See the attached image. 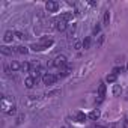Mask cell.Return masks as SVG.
<instances>
[{
    "label": "cell",
    "instance_id": "6da1fadb",
    "mask_svg": "<svg viewBox=\"0 0 128 128\" xmlns=\"http://www.w3.org/2000/svg\"><path fill=\"white\" fill-rule=\"evenodd\" d=\"M57 78H59V76H54V74L47 72V74L42 76V83H44L45 86H51V84H54V83L57 82Z\"/></svg>",
    "mask_w": 128,
    "mask_h": 128
},
{
    "label": "cell",
    "instance_id": "7a4b0ae2",
    "mask_svg": "<svg viewBox=\"0 0 128 128\" xmlns=\"http://www.w3.org/2000/svg\"><path fill=\"white\" fill-rule=\"evenodd\" d=\"M66 65H68L66 57H65V56H62V54L56 56L54 60H53V66H56V68H63V66H66Z\"/></svg>",
    "mask_w": 128,
    "mask_h": 128
},
{
    "label": "cell",
    "instance_id": "3957f363",
    "mask_svg": "<svg viewBox=\"0 0 128 128\" xmlns=\"http://www.w3.org/2000/svg\"><path fill=\"white\" fill-rule=\"evenodd\" d=\"M54 23H56V30H59V32H65L68 29V23L63 21V20H60V18H56Z\"/></svg>",
    "mask_w": 128,
    "mask_h": 128
},
{
    "label": "cell",
    "instance_id": "277c9868",
    "mask_svg": "<svg viewBox=\"0 0 128 128\" xmlns=\"http://www.w3.org/2000/svg\"><path fill=\"white\" fill-rule=\"evenodd\" d=\"M45 9H47V12H56L59 9V3L53 2V0H48V2L45 3Z\"/></svg>",
    "mask_w": 128,
    "mask_h": 128
},
{
    "label": "cell",
    "instance_id": "5b68a950",
    "mask_svg": "<svg viewBox=\"0 0 128 128\" xmlns=\"http://www.w3.org/2000/svg\"><path fill=\"white\" fill-rule=\"evenodd\" d=\"M100 116H101V112L98 110V108H95V110H92L89 114H88V118L90 119V120H98L100 119Z\"/></svg>",
    "mask_w": 128,
    "mask_h": 128
},
{
    "label": "cell",
    "instance_id": "8992f818",
    "mask_svg": "<svg viewBox=\"0 0 128 128\" xmlns=\"http://www.w3.org/2000/svg\"><path fill=\"white\" fill-rule=\"evenodd\" d=\"M42 47H45V48H48L50 45H53V39L51 38H45V36H42L41 38V42H39Z\"/></svg>",
    "mask_w": 128,
    "mask_h": 128
},
{
    "label": "cell",
    "instance_id": "52a82bcc",
    "mask_svg": "<svg viewBox=\"0 0 128 128\" xmlns=\"http://www.w3.org/2000/svg\"><path fill=\"white\" fill-rule=\"evenodd\" d=\"M35 84H36V80H35L33 77H27V78L24 80V86H26L27 89H32Z\"/></svg>",
    "mask_w": 128,
    "mask_h": 128
},
{
    "label": "cell",
    "instance_id": "ba28073f",
    "mask_svg": "<svg viewBox=\"0 0 128 128\" xmlns=\"http://www.w3.org/2000/svg\"><path fill=\"white\" fill-rule=\"evenodd\" d=\"M3 41H5L6 44H11V42L14 41V33H12L11 30H8V32L5 33V36H3Z\"/></svg>",
    "mask_w": 128,
    "mask_h": 128
},
{
    "label": "cell",
    "instance_id": "9c48e42d",
    "mask_svg": "<svg viewBox=\"0 0 128 128\" xmlns=\"http://www.w3.org/2000/svg\"><path fill=\"white\" fill-rule=\"evenodd\" d=\"M98 96H100V100H102L106 96V84L104 83H100V86H98Z\"/></svg>",
    "mask_w": 128,
    "mask_h": 128
},
{
    "label": "cell",
    "instance_id": "30bf717a",
    "mask_svg": "<svg viewBox=\"0 0 128 128\" xmlns=\"http://www.w3.org/2000/svg\"><path fill=\"white\" fill-rule=\"evenodd\" d=\"M12 48H9V47H6V45H2L0 47V53L2 54H5V56H12Z\"/></svg>",
    "mask_w": 128,
    "mask_h": 128
},
{
    "label": "cell",
    "instance_id": "8fae6325",
    "mask_svg": "<svg viewBox=\"0 0 128 128\" xmlns=\"http://www.w3.org/2000/svg\"><path fill=\"white\" fill-rule=\"evenodd\" d=\"M108 24H110V12L106 11V12H104V17H102V26L108 27Z\"/></svg>",
    "mask_w": 128,
    "mask_h": 128
},
{
    "label": "cell",
    "instance_id": "7c38bea8",
    "mask_svg": "<svg viewBox=\"0 0 128 128\" xmlns=\"http://www.w3.org/2000/svg\"><path fill=\"white\" fill-rule=\"evenodd\" d=\"M76 120L80 122V124H83V122L86 120V114H84L83 112H77V113H76Z\"/></svg>",
    "mask_w": 128,
    "mask_h": 128
},
{
    "label": "cell",
    "instance_id": "4fadbf2b",
    "mask_svg": "<svg viewBox=\"0 0 128 128\" xmlns=\"http://www.w3.org/2000/svg\"><path fill=\"white\" fill-rule=\"evenodd\" d=\"M72 17H74V15H72V12H65V14H62V15H60L59 18L68 23V21H71V20H72Z\"/></svg>",
    "mask_w": 128,
    "mask_h": 128
},
{
    "label": "cell",
    "instance_id": "5bb4252c",
    "mask_svg": "<svg viewBox=\"0 0 128 128\" xmlns=\"http://www.w3.org/2000/svg\"><path fill=\"white\" fill-rule=\"evenodd\" d=\"M9 66H11V70H12L14 72H17V71H20V70H21V65H20V63H18L17 60H12Z\"/></svg>",
    "mask_w": 128,
    "mask_h": 128
},
{
    "label": "cell",
    "instance_id": "9a60e30c",
    "mask_svg": "<svg viewBox=\"0 0 128 128\" xmlns=\"http://www.w3.org/2000/svg\"><path fill=\"white\" fill-rule=\"evenodd\" d=\"M90 44H92L90 36H86V38L83 39V48H84V50H89V48H90Z\"/></svg>",
    "mask_w": 128,
    "mask_h": 128
},
{
    "label": "cell",
    "instance_id": "2e32d148",
    "mask_svg": "<svg viewBox=\"0 0 128 128\" xmlns=\"http://www.w3.org/2000/svg\"><path fill=\"white\" fill-rule=\"evenodd\" d=\"M15 51L20 53V54H27L29 53V48L24 47V45H18V47H15Z\"/></svg>",
    "mask_w": 128,
    "mask_h": 128
},
{
    "label": "cell",
    "instance_id": "e0dca14e",
    "mask_svg": "<svg viewBox=\"0 0 128 128\" xmlns=\"http://www.w3.org/2000/svg\"><path fill=\"white\" fill-rule=\"evenodd\" d=\"M116 78H118V76L112 72V74H108V76L106 77V82H107V83H114V82H116Z\"/></svg>",
    "mask_w": 128,
    "mask_h": 128
},
{
    "label": "cell",
    "instance_id": "ac0fdd59",
    "mask_svg": "<svg viewBox=\"0 0 128 128\" xmlns=\"http://www.w3.org/2000/svg\"><path fill=\"white\" fill-rule=\"evenodd\" d=\"M33 51H44L45 50V47H42L41 44H32V47H30Z\"/></svg>",
    "mask_w": 128,
    "mask_h": 128
},
{
    "label": "cell",
    "instance_id": "d6986e66",
    "mask_svg": "<svg viewBox=\"0 0 128 128\" xmlns=\"http://www.w3.org/2000/svg\"><path fill=\"white\" fill-rule=\"evenodd\" d=\"M56 95H60V89H54V90H50L45 94V96H56Z\"/></svg>",
    "mask_w": 128,
    "mask_h": 128
},
{
    "label": "cell",
    "instance_id": "ffe728a7",
    "mask_svg": "<svg viewBox=\"0 0 128 128\" xmlns=\"http://www.w3.org/2000/svg\"><path fill=\"white\" fill-rule=\"evenodd\" d=\"M66 30H68V35H70V36H72V35L76 33V24H70Z\"/></svg>",
    "mask_w": 128,
    "mask_h": 128
},
{
    "label": "cell",
    "instance_id": "44dd1931",
    "mask_svg": "<svg viewBox=\"0 0 128 128\" xmlns=\"http://www.w3.org/2000/svg\"><path fill=\"white\" fill-rule=\"evenodd\" d=\"M8 114H15L17 113V107L12 104V106H9V108H8V112H6Z\"/></svg>",
    "mask_w": 128,
    "mask_h": 128
},
{
    "label": "cell",
    "instance_id": "7402d4cb",
    "mask_svg": "<svg viewBox=\"0 0 128 128\" xmlns=\"http://www.w3.org/2000/svg\"><path fill=\"white\" fill-rule=\"evenodd\" d=\"M74 48H76V50H82V48H83V42H82V41H76V42H74Z\"/></svg>",
    "mask_w": 128,
    "mask_h": 128
},
{
    "label": "cell",
    "instance_id": "603a6c76",
    "mask_svg": "<svg viewBox=\"0 0 128 128\" xmlns=\"http://www.w3.org/2000/svg\"><path fill=\"white\" fill-rule=\"evenodd\" d=\"M21 70L23 71H30V63L29 62H24L23 65H21Z\"/></svg>",
    "mask_w": 128,
    "mask_h": 128
},
{
    "label": "cell",
    "instance_id": "cb8c5ba5",
    "mask_svg": "<svg viewBox=\"0 0 128 128\" xmlns=\"http://www.w3.org/2000/svg\"><path fill=\"white\" fill-rule=\"evenodd\" d=\"M100 32H101V26H100V23H96L95 27H94V35H98Z\"/></svg>",
    "mask_w": 128,
    "mask_h": 128
},
{
    "label": "cell",
    "instance_id": "d4e9b609",
    "mask_svg": "<svg viewBox=\"0 0 128 128\" xmlns=\"http://www.w3.org/2000/svg\"><path fill=\"white\" fill-rule=\"evenodd\" d=\"M14 35H15V36L18 38V39H24V38H27V36H26V35H24L23 32H14Z\"/></svg>",
    "mask_w": 128,
    "mask_h": 128
},
{
    "label": "cell",
    "instance_id": "484cf974",
    "mask_svg": "<svg viewBox=\"0 0 128 128\" xmlns=\"http://www.w3.org/2000/svg\"><path fill=\"white\" fill-rule=\"evenodd\" d=\"M119 94H120V88H119V86H114V88H113V95L118 96Z\"/></svg>",
    "mask_w": 128,
    "mask_h": 128
},
{
    "label": "cell",
    "instance_id": "4316f807",
    "mask_svg": "<svg viewBox=\"0 0 128 128\" xmlns=\"http://www.w3.org/2000/svg\"><path fill=\"white\" fill-rule=\"evenodd\" d=\"M120 72H122V68H119V66H116V68L113 70V74H116V76H118V74H120Z\"/></svg>",
    "mask_w": 128,
    "mask_h": 128
},
{
    "label": "cell",
    "instance_id": "83f0119b",
    "mask_svg": "<svg viewBox=\"0 0 128 128\" xmlns=\"http://www.w3.org/2000/svg\"><path fill=\"white\" fill-rule=\"evenodd\" d=\"M104 36H106V35H101V36H100V39H98V44H96L98 47H100V45H101V44L104 42Z\"/></svg>",
    "mask_w": 128,
    "mask_h": 128
},
{
    "label": "cell",
    "instance_id": "f1b7e54d",
    "mask_svg": "<svg viewBox=\"0 0 128 128\" xmlns=\"http://www.w3.org/2000/svg\"><path fill=\"white\" fill-rule=\"evenodd\" d=\"M124 128H128V120H125V122H124Z\"/></svg>",
    "mask_w": 128,
    "mask_h": 128
},
{
    "label": "cell",
    "instance_id": "f546056e",
    "mask_svg": "<svg viewBox=\"0 0 128 128\" xmlns=\"http://www.w3.org/2000/svg\"><path fill=\"white\" fill-rule=\"evenodd\" d=\"M94 128H104V126H94Z\"/></svg>",
    "mask_w": 128,
    "mask_h": 128
},
{
    "label": "cell",
    "instance_id": "4dcf8cb0",
    "mask_svg": "<svg viewBox=\"0 0 128 128\" xmlns=\"http://www.w3.org/2000/svg\"><path fill=\"white\" fill-rule=\"evenodd\" d=\"M126 70H128V63H126Z\"/></svg>",
    "mask_w": 128,
    "mask_h": 128
},
{
    "label": "cell",
    "instance_id": "1f68e13d",
    "mask_svg": "<svg viewBox=\"0 0 128 128\" xmlns=\"http://www.w3.org/2000/svg\"><path fill=\"white\" fill-rule=\"evenodd\" d=\"M62 128H66V126H62Z\"/></svg>",
    "mask_w": 128,
    "mask_h": 128
}]
</instances>
